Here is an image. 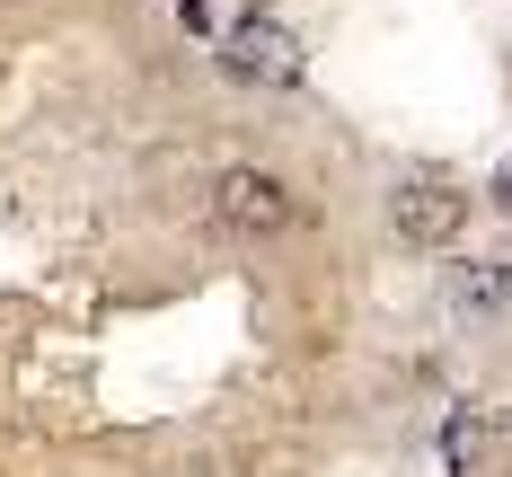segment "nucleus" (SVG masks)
I'll use <instances>...</instances> for the list:
<instances>
[{
    "mask_svg": "<svg viewBox=\"0 0 512 477\" xmlns=\"http://www.w3.org/2000/svg\"><path fill=\"white\" fill-rule=\"evenodd\" d=\"M221 71H230V80H265V89H292V80H301V45H292L274 18H239V27L221 36Z\"/></svg>",
    "mask_w": 512,
    "mask_h": 477,
    "instance_id": "obj_3",
    "label": "nucleus"
},
{
    "mask_svg": "<svg viewBox=\"0 0 512 477\" xmlns=\"http://www.w3.org/2000/svg\"><path fill=\"white\" fill-rule=\"evenodd\" d=\"M460 301H468V310H504V301H512V239H504V248H495V257H486V265L460 283Z\"/></svg>",
    "mask_w": 512,
    "mask_h": 477,
    "instance_id": "obj_4",
    "label": "nucleus"
},
{
    "mask_svg": "<svg viewBox=\"0 0 512 477\" xmlns=\"http://www.w3.org/2000/svg\"><path fill=\"white\" fill-rule=\"evenodd\" d=\"M389 230L407 239V248H451L468 230V186H451V177H398V195H389Z\"/></svg>",
    "mask_w": 512,
    "mask_h": 477,
    "instance_id": "obj_1",
    "label": "nucleus"
},
{
    "mask_svg": "<svg viewBox=\"0 0 512 477\" xmlns=\"http://www.w3.org/2000/svg\"><path fill=\"white\" fill-rule=\"evenodd\" d=\"M486 195H495V204L512 212V159H504V168H495V186H486Z\"/></svg>",
    "mask_w": 512,
    "mask_h": 477,
    "instance_id": "obj_5",
    "label": "nucleus"
},
{
    "mask_svg": "<svg viewBox=\"0 0 512 477\" xmlns=\"http://www.w3.org/2000/svg\"><path fill=\"white\" fill-rule=\"evenodd\" d=\"M212 212L239 230V239H274V230H292V186L283 177H265V168H221V186H212Z\"/></svg>",
    "mask_w": 512,
    "mask_h": 477,
    "instance_id": "obj_2",
    "label": "nucleus"
}]
</instances>
